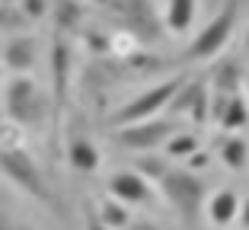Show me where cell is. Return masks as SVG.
Masks as SVG:
<instances>
[{"instance_id": "1", "label": "cell", "mask_w": 249, "mask_h": 230, "mask_svg": "<svg viewBox=\"0 0 249 230\" xmlns=\"http://www.w3.org/2000/svg\"><path fill=\"white\" fill-rule=\"evenodd\" d=\"M0 173H3L16 189H22L26 195H32L36 201H45V205L58 208V201H54L52 189H48V182H45L42 170H38V163L32 160V154L26 147H19V144H13V141L0 144Z\"/></svg>"}, {"instance_id": "2", "label": "cell", "mask_w": 249, "mask_h": 230, "mask_svg": "<svg viewBox=\"0 0 249 230\" xmlns=\"http://www.w3.org/2000/svg\"><path fill=\"white\" fill-rule=\"evenodd\" d=\"M3 106H7V115L13 125L32 128L45 122V109H48V99L38 89L36 80L29 77H13L7 83V96H3Z\"/></svg>"}, {"instance_id": "3", "label": "cell", "mask_w": 249, "mask_h": 230, "mask_svg": "<svg viewBox=\"0 0 249 230\" xmlns=\"http://www.w3.org/2000/svg\"><path fill=\"white\" fill-rule=\"evenodd\" d=\"M163 195L169 198V205L185 217V221H195L201 201H205V182L195 176V173H185V170H173L169 166L160 179Z\"/></svg>"}, {"instance_id": "4", "label": "cell", "mask_w": 249, "mask_h": 230, "mask_svg": "<svg viewBox=\"0 0 249 230\" xmlns=\"http://www.w3.org/2000/svg\"><path fill=\"white\" fill-rule=\"evenodd\" d=\"M182 83H185V77H173V80L157 83L154 89H147V93L134 96L128 106H122V109L112 115V125L124 128V125H138V122H150L163 106H169V99L176 96V89L182 87Z\"/></svg>"}, {"instance_id": "5", "label": "cell", "mask_w": 249, "mask_h": 230, "mask_svg": "<svg viewBox=\"0 0 249 230\" xmlns=\"http://www.w3.org/2000/svg\"><path fill=\"white\" fill-rule=\"evenodd\" d=\"M236 13H240V3H224V7H220V13L195 35V42L189 45L185 58H189V61L214 58V54H217L220 48L230 42V32H233V26H236Z\"/></svg>"}, {"instance_id": "6", "label": "cell", "mask_w": 249, "mask_h": 230, "mask_svg": "<svg viewBox=\"0 0 249 230\" xmlns=\"http://www.w3.org/2000/svg\"><path fill=\"white\" fill-rule=\"evenodd\" d=\"M67 80H71V45L64 35H58L52 45V144H58V128L67 109Z\"/></svg>"}, {"instance_id": "7", "label": "cell", "mask_w": 249, "mask_h": 230, "mask_svg": "<svg viewBox=\"0 0 249 230\" xmlns=\"http://www.w3.org/2000/svg\"><path fill=\"white\" fill-rule=\"evenodd\" d=\"M179 125L176 119H160V122H138V125H124L115 131V144L124 150H154L166 144L169 134H176Z\"/></svg>"}, {"instance_id": "8", "label": "cell", "mask_w": 249, "mask_h": 230, "mask_svg": "<svg viewBox=\"0 0 249 230\" xmlns=\"http://www.w3.org/2000/svg\"><path fill=\"white\" fill-rule=\"evenodd\" d=\"M169 109L173 112H189V119L205 125L208 122V87L201 80H185L176 89V96L169 99Z\"/></svg>"}, {"instance_id": "9", "label": "cell", "mask_w": 249, "mask_h": 230, "mask_svg": "<svg viewBox=\"0 0 249 230\" xmlns=\"http://www.w3.org/2000/svg\"><path fill=\"white\" fill-rule=\"evenodd\" d=\"M109 192L118 205L150 201V186H147V179H141L138 173H115V176L109 179Z\"/></svg>"}, {"instance_id": "10", "label": "cell", "mask_w": 249, "mask_h": 230, "mask_svg": "<svg viewBox=\"0 0 249 230\" xmlns=\"http://www.w3.org/2000/svg\"><path fill=\"white\" fill-rule=\"evenodd\" d=\"M3 64H7L16 77H22L36 64V38L32 35H10L7 48H3Z\"/></svg>"}, {"instance_id": "11", "label": "cell", "mask_w": 249, "mask_h": 230, "mask_svg": "<svg viewBox=\"0 0 249 230\" xmlns=\"http://www.w3.org/2000/svg\"><path fill=\"white\" fill-rule=\"evenodd\" d=\"M163 13H166L163 16V26L169 32H176V35H185L198 16V3H192V0H169Z\"/></svg>"}, {"instance_id": "12", "label": "cell", "mask_w": 249, "mask_h": 230, "mask_svg": "<svg viewBox=\"0 0 249 230\" xmlns=\"http://www.w3.org/2000/svg\"><path fill=\"white\" fill-rule=\"evenodd\" d=\"M236 211H240V195H236L233 189H220V192H214L211 201H208V217H211V224H217V227H227L236 217Z\"/></svg>"}, {"instance_id": "13", "label": "cell", "mask_w": 249, "mask_h": 230, "mask_svg": "<svg viewBox=\"0 0 249 230\" xmlns=\"http://www.w3.org/2000/svg\"><path fill=\"white\" fill-rule=\"evenodd\" d=\"M67 160H71V166L77 173H96V170H99V163H103V157H99L96 144L87 141V138L71 141V147H67Z\"/></svg>"}, {"instance_id": "14", "label": "cell", "mask_w": 249, "mask_h": 230, "mask_svg": "<svg viewBox=\"0 0 249 230\" xmlns=\"http://www.w3.org/2000/svg\"><path fill=\"white\" fill-rule=\"evenodd\" d=\"M243 83V67L236 61H224V64L214 67V93H224V96H236Z\"/></svg>"}, {"instance_id": "15", "label": "cell", "mask_w": 249, "mask_h": 230, "mask_svg": "<svg viewBox=\"0 0 249 230\" xmlns=\"http://www.w3.org/2000/svg\"><path fill=\"white\" fill-rule=\"evenodd\" d=\"M54 13V26H58V35H64V32H73L77 26H80L83 19V7L80 3H73V0H61V3H54V7H48Z\"/></svg>"}, {"instance_id": "16", "label": "cell", "mask_w": 249, "mask_h": 230, "mask_svg": "<svg viewBox=\"0 0 249 230\" xmlns=\"http://www.w3.org/2000/svg\"><path fill=\"white\" fill-rule=\"evenodd\" d=\"M96 221L103 224L106 230H124L128 224H131V214H128V208H124V205H118L115 198H106L103 205H99Z\"/></svg>"}, {"instance_id": "17", "label": "cell", "mask_w": 249, "mask_h": 230, "mask_svg": "<svg viewBox=\"0 0 249 230\" xmlns=\"http://www.w3.org/2000/svg\"><path fill=\"white\" fill-rule=\"evenodd\" d=\"M163 147H166L169 157H185V160H189L195 150H201V141H198L195 131H176V134H169V138H166Z\"/></svg>"}, {"instance_id": "18", "label": "cell", "mask_w": 249, "mask_h": 230, "mask_svg": "<svg viewBox=\"0 0 249 230\" xmlns=\"http://www.w3.org/2000/svg\"><path fill=\"white\" fill-rule=\"evenodd\" d=\"M217 125L220 128H230V131H240V128L246 125V99H243L240 93L227 99V109H224V115H220Z\"/></svg>"}, {"instance_id": "19", "label": "cell", "mask_w": 249, "mask_h": 230, "mask_svg": "<svg viewBox=\"0 0 249 230\" xmlns=\"http://www.w3.org/2000/svg\"><path fill=\"white\" fill-rule=\"evenodd\" d=\"M220 160L230 166V170L240 173L246 166V141L243 138H227V141L220 144Z\"/></svg>"}, {"instance_id": "20", "label": "cell", "mask_w": 249, "mask_h": 230, "mask_svg": "<svg viewBox=\"0 0 249 230\" xmlns=\"http://www.w3.org/2000/svg\"><path fill=\"white\" fill-rule=\"evenodd\" d=\"M138 170H144V176H141V179H157V182H160L163 173H166L169 166L163 163V160H157V157H141V160H138Z\"/></svg>"}, {"instance_id": "21", "label": "cell", "mask_w": 249, "mask_h": 230, "mask_svg": "<svg viewBox=\"0 0 249 230\" xmlns=\"http://www.w3.org/2000/svg\"><path fill=\"white\" fill-rule=\"evenodd\" d=\"M16 10L22 13V19H38V16L48 13V3L45 0H26V3H16Z\"/></svg>"}, {"instance_id": "22", "label": "cell", "mask_w": 249, "mask_h": 230, "mask_svg": "<svg viewBox=\"0 0 249 230\" xmlns=\"http://www.w3.org/2000/svg\"><path fill=\"white\" fill-rule=\"evenodd\" d=\"M19 22H26V19H22V13L16 10V3H0V26H3V29H13Z\"/></svg>"}, {"instance_id": "23", "label": "cell", "mask_w": 249, "mask_h": 230, "mask_svg": "<svg viewBox=\"0 0 249 230\" xmlns=\"http://www.w3.org/2000/svg\"><path fill=\"white\" fill-rule=\"evenodd\" d=\"M87 48H89V52H96V54H109V35L99 32V29L87 32Z\"/></svg>"}, {"instance_id": "24", "label": "cell", "mask_w": 249, "mask_h": 230, "mask_svg": "<svg viewBox=\"0 0 249 230\" xmlns=\"http://www.w3.org/2000/svg\"><path fill=\"white\" fill-rule=\"evenodd\" d=\"M205 166H208V154L205 150H195L189 157V170H205Z\"/></svg>"}, {"instance_id": "25", "label": "cell", "mask_w": 249, "mask_h": 230, "mask_svg": "<svg viewBox=\"0 0 249 230\" xmlns=\"http://www.w3.org/2000/svg\"><path fill=\"white\" fill-rule=\"evenodd\" d=\"M124 230H157V224H150V221H131Z\"/></svg>"}, {"instance_id": "26", "label": "cell", "mask_w": 249, "mask_h": 230, "mask_svg": "<svg viewBox=\"0 0 249 230\" xmlns=\"http://www.w3.org/2000/svg\"><path fill=\"white\" fill-rule=\"evenodd\" d=\"M87 230H106V227L96 221V214H89V217H87Z\"/></svg>"}, {"instance_id": "27", "label": "cell", "mask_w": 249, "mask_h": 230, "mask_svg": "<svg viewBox=\"0 0 249 230\" xmlns=\"http://www.w3.org/2000/svg\"><path fill=\"white\" fill-rule=\"evenodd\" d=\"M0 230H16V224H13V221H10V217H7V214H0Z\"/></svg>"}, {"instance_id": "28", "label": "cell", "mask_w": 249, "mask_h": 230, "mask_svg": "<svg viewBox=\"0 0 249 230\" xmlns=\"http://www.w3.org/2000/svg\"><path fill=\"white\" fill-rule=\"evenodd\" d=\"M16 230H32V227H26V224H16Z\"/></svg>"}]
</instances>
